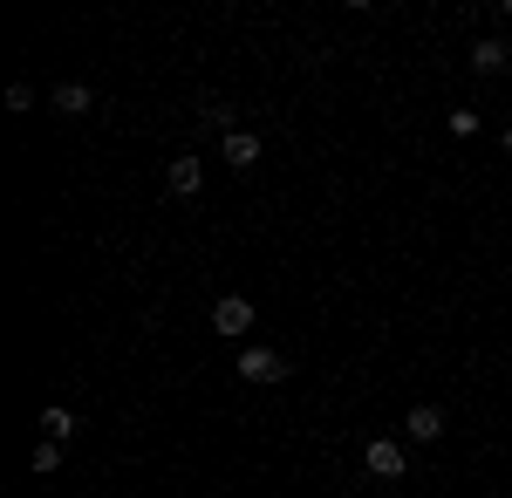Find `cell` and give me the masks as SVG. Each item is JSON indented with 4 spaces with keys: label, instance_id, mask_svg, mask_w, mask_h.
I'll use <instances>...</instances> for the list:
<instances>
[{
    "label": "cell",
    "instance_id": "4fadbf2b",
    "mask_svg": "<svg viewBox=\"0 0 512 498\" xmlns=\"http://www.w3.org/2000/svg\"><path fill=\"white\" fill-rule=\"evenodd\" d=\"M451 137H478V110H451Z\"/></svg>",
    "mask_w": 512,
    "mask_h": 498
},
{
    "label": "cell",
    "instance_id": "8992f818",
    "mask_svg": "<svg viewBox=\"0 0 512 498\" xmlns=\"http://www.w3.org/2000/svg\"><path fill=\"white\" fill-rule=\"evenodd\" d=\"M403 437H410V444H437V437H444V410H437V403H417V410L403 417Z\"/></svg>",
    "mask_w": 512,
    "mask_h": 498
},
{
    "label": "cell",
    "instance_id": "9c48e42d",
    "mask_svg": "<svg viewBox=\"0 0 512 498\" xmlns=\"http://www.w3.org/2000/svg\"><path fill=\"white\" fill-rule=\"evenodd\" d=\"M219 157H226L233 171H253V164H260V137H253V130H233V137L219 144Z\"/></svg>",
    "mask_w": 512,
    "mask_h": 498
},
{
    "label": "cell",
    "instance_id": "30bf717a",
    "mask_svg": "<svg viewBox=\"0 0 512 498\" xmlns=\"http://www.w3.org/2000/svg\"><path fill=\"white\" fill-rule=\"evenodd\" d=\"M41 430H48L55 444H62V437H76V410H69V403H48V410H41Z\"/></svg>",
    "mask_w": 512,
    "mask_h": 498
},
{
    "label": "cell",
    "instance_id": "7c38bea8",
    "mask_svg": "<svg viewBox=\"0 0 512 498\" xmlns=\"http://www.w3.org/2000/svg\"><path fill=\"white\" fill-rule=\"evenodd\" d=\"M7 110H35V82H7Z\"/></svg>",
    "mask_w": 512,
    "mask_h": 498
},
{
    "label": "cell",
    "instance_id": "52a82bcc",
    "mask_svg": "<svg viewBox=\"0 0 512 498\" xmlns=\"http://www.w3.org/2000/svg\"><path fill=\"white\" fill-rule=\"evenodd\" d=\"M48 103H55L62 116H89V110H96V89H89V82H55Z\"/></svg>",
    "mask_w": 512,
    "mask_h": 498
},
{
    "label": "cell",
    "instance_id": "9a60e30c",
    "mask_svg": "<svg viewBox=\"0 0 512 498\" xmlns=\"http://www.w3.org/2000/svg\"><path fill=\"white\" fill-rule=\"evenodd\" d=\"M499 21H506V28H512V0H506V7H499Z\"/></svg>",
    "mask_w": 512,
    "mask_h": 498
},
{
    "label": "cell",
    "instance_id": "7a4b0ae2",
    "mask_svg": "<svg viewBox=\"0 0 512 498\" xmlns=\"http://www.w3.org/2000/svg\"><path fill=\"white\" fill-rule=\"evenodd\" d=\"M253 321H260V307L246 301V294H219V301H212V328H219L226 342H239V335H253Z\"/></svg>",
    "mask_w": 512,
    "mask_h": 498
},
{
    "label": "cell",
    "instance_id": "8fae6325",
    "mask_svg": "<svg viewBox=\"0 0 512 498\" xmlns=\"http://www.w3.org/2000/svg\"><path fill=\"white\" fill-rule=\"evenodd\" d=\"M28 464H35V471H62V444H55V437H41Z\"/></svg>",
    "mask_w": 512,
    "mask_h": 498
},
{
    "label": "cell",
    "instance_id": "6da1fadb",
    "mask_svg": "<svg viewBox=\"0 0 512 498\" xmlns=\"http://www.w3.org/2000/svg\"><path fill=\"white\" fill-rule=\"evenodd\" d=\"M233 369H239V383H253V389L287 383V355H280V348H267V342L239 348V355H233Z\"/></svg>",
    "mask_w": 512,
    "mask_h": 498
},
{
    "label": "cell",
    "instance_id": "5bb4252c",
    "mask_svg": "<svg viewBox=\"0 0 512 498\" xmlns=\"http://www.w3.org/2000/svg\"><path fill=\"white\" fill-rule=\"evenodd\" d=\"M499 151H512V123H506V130H499Z\"/></svg>",
    "mask_w": 512,
    "mask_h": 498
},
{
    "label": "cell",
    "instance_id": "5b68a950",
    "mask_svg": "<svg viewBox=\"0 0 512 498\" xmlns=\"http://www.w3.org/2000/svg\"><path fill=\"white\" fill-rule=\"evenodd\" d=\"M164 185H171V198H198L205 192V164H198V157H171Z\"/></svg>",
    "mask_w": 512,
    "mask_h": 498
},
{
    "label": "cell",
    "instance_id": "3957f363",
    "mask_svg": "<svg viewBox=\"0 0 512 498\" xmlns=\"http://www.w3.org/2000/svg\"><path fill=\"white\" fill-rule=\"evenodd\" d=\"M362 464H369V478H376V485H396V478L410 471V458H403V444H396V437H369Z\"/></svg>",
    "mask_w": 512,
    "mask_h": 498
},
{
    "label": "cell",
    "instance_id": "277c9868",
    "mask_svg": "<svg viewBox=\"0 0 512 498\" xmlns=\"http://www.w3.org/2000/svg\"><path fill=\"white\" fill-rule=\"evenodd\" d=\"M512 69V48L499 35H478L472 41V76H506Z\"/></svg>",
    "mask_w": 512,
    "mask_h": 498
},
{
    "label": "cell",
    "instance_id": "ba28073f",
    "mask_svg": "<svg viewBox=\"0 0 512 498\" xmlns=\"http://www.w3.org/2000/svg\"><path fill=\"white\" fill-rule=\"evenodd\" d=\"M198 123H205V130H212L219 144H226V137H233V130H239V110H233V103H226V96H212V103H198Z\"/></svg>",
    "mask_w": 512,
    "mask_h": 498
}]
</instances>
